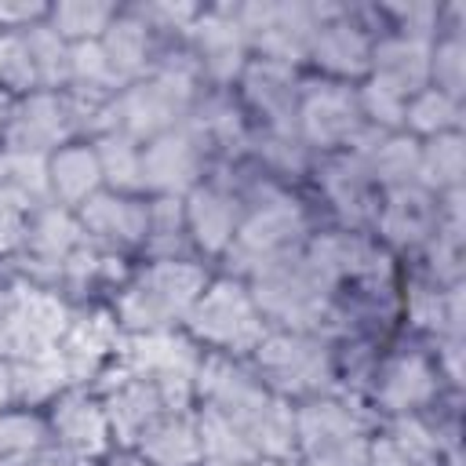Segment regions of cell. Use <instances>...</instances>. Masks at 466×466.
Returning <instances> with one entry per match:
<instances>
[{
    "label": "cell",
    "mask_w": 466,
    "mask_h": 466,
    "mask_svg": "<svg viewBox=\"0 0 466 466\" xmlns=\"http://www.w3.org/2000/svg\"><path fill=\"white\" fill-rule=\"evenodd\" d=\"M11 98H7V91L0 87V131H7V124H11Z\"/></svg>",
    "instance_id": "41"
},
{
    "label": "cell",
    "mask_w": 466,
    "mask_h": 466,
    "mask_svg": "<svg viewBox=\"0 0 466 466\" xmlns=\"http://www.w3.org/2000/svg\"><path fill=\"white\" fill-rule=\"evenodd\" d=\"M295 233H299V211H295L288 200L266 204V208L255 211L244 226H237V240H240V248H244L248 255H255L258 262L280 258Z\"/></svg>",
    "instance_id": "14"
},
{
    "label": "cell",
    "mask_w": 466,
    "mask_h": 466,
    "mask_svg": "<svg viewBox=\"0 0 466 466\" xmlns=\"http://www.w3.org/2000/svg\"><path fill=\"white\" fill-rule=\"evenodd\" d=\"M33 466H98V462L87 459V455H76V451H66V448L47 444V448L33 459Z\"/></svg>",
    "instance_id": "36"
},
{
    "label": "cell",
    "mask_w": 466,
    "mask_h": 466,
    "mask_svg": "<svg viewBox=\"0 0 466 466\" xmlns=\"http://www.w3.org/2000/svg\"><path fill=\"white\" fill-rule=\"evenodd\" d=\"M7 466H33V462H7Z\"/></svg>",
    "instance_id": "43"
},
{
    "label": "cell",
    "mask_w": 466,
    "mask_h": 466,
    "mask_svg": "<svg viewBox=\"0 0 466 466\" xmlns=\"http://www.w3.org/2000/svg\"><path fill=\"white\" fill-rule=\"evenodd\" d=\"M189 328L200 342H211L229 353L255 350L262 342V313L255 299L233 280L204 284L200 299L189 309Z\"/></svg>",
    "instance_id": "2"
},
{
    "label": "cell",
    "mask_w": 466,
    "mask_h": 466,
    "mask_svg": "<svg viewBox=\"0 0 466 466\" xmlns=\"http://www.w3.org/2000/svg\"><path fill=\"white\" fill-rule=\"evenodd\" d=\"M102 408H106L113 441H120V444H135L146 433L149 422H157L164 411H175L171 400L164 397V390L157 382L142 379V375L138 379H127L124 386H116L102 400Z\"/></svg>",
    "instance_id": "5"
},
{
    "label": "cell",
    "mask_w": 466,
    "mask_h": 466,
    "mask_svg": "<svg viewBox=\"0 0 466 466\" xmlns=\"http://www.w3.org/2000/svg\"><path fill=\"white\" fill-rule=\"evenodd\" d=\"M404 124L419 135H430V138L455 131L459 127V102L437 87H422L419 95H411L404 102Z\"/></svg>",
    "instance_id": "24"
},
{
    "label": "cell",
    "mask_w": 466,
    "mask_h": 466,
    "mask_svg": "<svg viewBox=\"0 0 466 466\" xmlns=\"http://www.w3.org/2000/svg\"><path fill=\"white\" fill-rule=\"evenodd\" d=\"M309 51L324 69H331L339 76L368 69V55H371L364 36L353 25H317V33L309 40Z\"/></svg>",
    "instance_id": "18"
},
{
    "label": "cell",
    "mask_w": 466,
    "mask_h": 466,
    "mask_svg": "<svg viewBox=\"0 0 466 466\" xmlns=\"http://www.w3.org/2000/svg\"><path fill=\"white\" fill-rule=\"evenodd\" d=\"M433 371H430V364L422 360V357H397V360H390L386 364V371H382V382H379V400L390 408V411H397V415H408L411 408H419V404H426L430 397H433Z\"/></svg>",
    "instance_id": "15"
},
{
    "label": "cell",
    "mask_w": 466,
    "mask_h": 466,
    "mask_svg": "<svg viewBox=\"0 0 466 466\" xmlns=\"http://www.w3.org/2000/svg\"><path fill=\"white\" fill-rule=\"evenodd\" d=\"M306 466H368V441L364 433H350V437H335V441H320L302 448Z\"/></svg>",
    "instance_id": "30"
},
{
    "label": "cell",
    "mask_w": 466,
    "mask_h": 466,
    "mask_svg": "<svg viewBox=\"0 0 466 466\" xmlns=\"http://www.w3.org/2000/svg\"><path fill=\"white\" fill-rule=\"evenodd\" d=\"M102 186L95 146H62L47 157V189L62 204H87Z\"/></svg>",
    "instance_id": "10"
},
{
    "label": "cell",
    "mask_w": 466,
    "mask_h": 466,
    "mask_svg": "<svg viewBox=\"0 0 466 466\" xmlns=\"http://www.w3.org/2000/svg\"><path fill=\"white\" fill-rule=\"evenodd\" d=\"M360 124V102L342 87H320L302 106V127L313 142L335 146L346 142Z\"/></svg>",
    "instance_id": "13"
},
{
    "label": "cell",
    "mask_w": 466,
    "mask_h": 466,
    "mask_svg": "<svg viewBox=\"0 0 466 466\" xmlns=\"http://www.w3.org/2000/svg\"><path fill=\"white\" fill-rule=\"evenodd\" d=\"M29 233H33V244H36L40 251H47V255L66 251V244L73 240V226H69V218H66L62 211H47V215H40L36 226H33Z\"/></svg>",
    "instance_id": "34"
},
{
    "label": "cell",
    "mask_w": 466,
    "mask_h": 466,
    "mask_svg": "<svg viewBox=\"0 0 466 466\" xmlns=\"http://www.w3.org/2000/svg\"><path fill=\"white\" fill-rule=\"evenodd\" d=\"M84 226L102 233V237H120V240H138L146 237L149 226V208L116 193H95L84 204Z\"/></svg>",
    "instance_id": "17"
},
{
    "label": "cell",
    "mask_w": 466,
    "mask_h": 466,
    "mask_svg": "<svg viewBox=\"0 0 466 466\" xmlns=\"http://www.w3.org/2000/svg\"><path fill=\"white\" fill-rule=\"evenodd\" d=\"M371 175L393 186H411L419 178V146L411 138H386L371 157Z\"/></svg>",
    "instance_id": "27"
},
{
    "label": "cell",
    "mask_w": 466,
    "mask_h": 466,
    "mask_svg": "<svg viewBox=\"0 0 466 466\" xmlns=\"http://www.w3.org/2000/svg\"><path fill=\"white\" fill-rule=\"evenodd\" d=\"M15 237H18V208L7 197H0V248L11 244Z\"/></svg>",
    "instance_id": "37"
},
{
    "label": "cell",
    "mask_w": 466,
    "mask_h": 466,
    "mask_svg": "<svg viewBox=\"0 0 466 466\" xmlns=\"http://www.w3.org/2000/svg\"><path fill=\"white\" fill-rule=\"evenodd\" d=\"M36 69L25 47V36H0V87H33Z\"/></svg>",
    "instance_id": "31"
},
{
    "label": "cell",
    "mask_w": 466,
    "mask_h": 466,
    "mask_svg": "<svg viewBox=\"0 0 466 466\" xmlns=\"http://www.w3.org/2000/svg\"><path fill=\"white\" fill-rule=\"evenodd\" d=\"M255 350L262 382H273L277 390L309 393L324 379V350L306 335H273L262 339Z\"/></svg>",
    "instance_id": "4"
},
{
    "label": "cell",
    "mask_w": 466,
    "mask_h": 466,
    "mask_svg": "<svg viewBox=\"0 0 466 466\" xmlns=\"http://www.w3.org/2000/svg\"><path fill=\"white\" fill-rule=\"evenodd\" d=\"M51 444L47 422L33 411H0V466L33 462Z\"/></svg>",
    "instance_id": "20"
},
{
    "label": "cell",
    "mask_w": 466,
    "mask_h": 466,
    "mask_svg": "<svg viewBox=\"0 0 466 466\" xmlns=\"http://www.w3.org/2000/svg\"><path fill=\"white\" fill-rule=\"evenodd\" d=\"M368 66L375 69L371 80L382 84V87H390L404 102L430 84V47H426L422 36H393V40H382L371 51Z\"/></svg>",
    "instance_id": "6"
},
{
    "label": "cell",
    "mask_w": 466,
    "mask_h": 466,
    "mask_svg": "<svg viewBox=\"0 0 466 466\" xmlns=\"http://www.w3.org/2000/svg\"><path fill=\"white\" fill-rule=\"evenodd\" d=\"M182 211H186V229L204 251H222L237 237V200L215 186L193 189Z\"/></svg>",
    "instance_id": "11"
},
{
    "label": "cell",
    "mask_w": 466,
    "mask_h": 466,
    "mask_svg": "<svg viewBox=\"0 0 466 466\" xmlns=\"http://www.w3.org/2000/svg\"><path fill=\"white\" fill-rule=\"evenodd\" d=\"M462 138L459 131L433 135L426 146H419V178L437 189H459L462 182Z\"/></svg>",
    "instance_id": "22"
},
{
    "label": "cell",
    "mask_w": 466,
    "mask_h": 466,
    "mask_svg": "<svg viewBox=\"0 0 466 466\" xmlns=\"http://www.w3.org/2000/svg\"><path fill=\"white\" fill-rule=\"evenodd\" d=\"M138 455L149 466H200V433L197 419L186 411H164L135 441Z\"/></svg>",
    "instance_id": "8"
},
{
    "label": "cell",
    "mask_w": 466,
    "mask_h": 466,
    "mask_svg": "<svg viewBox=\"0 0 466 466\" xmlns=\"http://www.w3.org/2000/svg\"><path fill=\"white\" fill-rule=\"evenodd\" d=\"M7 146L15 153H40L66 138V106L51 95H33L7 124Z\"/></svg>",
    "instance_id": "9"
},
{
    "label": "cell",
    "mask_w": 466,
    "mask_h": 466,
    "mask_svg": "<svg viewBox=\"0 0 466 466\" xmlns=\"http://www.w3.org/2000/svg\"><path fill=\"white\" fill-rule=\"evenodd\" d=\"M251 466H299V462H291V459H258Z\"/></svg>",
    "instance_id": "42"
},
{
    "label": "cell",
    "mask_w": 466,
    "mask_h": 466,
    "mask_svg": "<svg viewBox=\"0 0 466 466\" xmlns=\"http://www.w3.org/2000/svg\"><path fill=\"white\" fill-rule=\"evenodd\" d=\"M98 167H102V182H113V189H138V164H142V149L131 142V135H106L95 146Z\"/></svg>",
    "instance_id": "26"
},
{
    "label": "cell",
    "mask_w": 466,
    "mask_h": 466,
    "mask_svg": "<svg viewBox=\"0 0 466 466\" xmlns=\"http://www.w3.org/2000/svg\"><path fill=\"white\" fill-rule=\"evenodd\" d=\"M15 400V386H11V364L0 360V411Z\"/></svg>",
    "instance_id": "39"
},
{
    "label": "cell",
    "mask_w": 466,
    "mask_h": 466,
    "mask_svg": "<svg viewBox=\"0 0 466 466\" xmlns=\"http://www.w3.org/2000/svg\"><path fill=\"white\" fill-rule=\"evenodd\" d=\"M44 15V7H25V4H0V29L4 25H18V22H29Z\"/></svg>",
    "instance_id": "38"
},
{
    "label": "cell",
    "mask_w": 466,
    "mask_h": 466,
    "mask_svg": "<svg viewBox=\"0 0 466 466\" xmlns=\"http://www.w3.org/2000/svg\"><path fill=\"white\" fill-rule=\"evenodd\" d=\"M200 51H204V62L218 76H229L237 69V62H240V25L204 22L200 25Z\"/></svg>",
    "instance_id": "29"
},
{
    "label": "cell",
    "mask_w": 466,
    "mask_h": 466,
    "mask_svg": "<svg viewBox=\"0 0 466 466\" xmlns=\"http://www.w3.org/2000/svg\"><path fill=\"white\" fill-rule=\"evenodd\" d=\"M106 466H149L138 451H116V455H109V462Z\"/></svg>",
    "instance_id": "40"
},
{
    "label": "cell",
    "mask_w": 466,
    "mask_h": 466,
    "mask_svg": "<svg viewBox=\"0 0 466 466\" xmlns=\"http://www.w3.org/2000/svg\"><path fill=\"white\" fill-rule=\"evenodd\" d=\"M357 102H360V113H368L371 120H379L386 127L390 124H404V98L393 95L390 87L375 84V80H368V87H364V95Z\"/></svg>",
    "instance_id": "33"
},
{
    "label": "cell",
    "mask_w": 466,
    "mask_h": 466,
    "mask_svg": "<svg viewBox=\"0 0 466 466\" xmlns=\"http://www.w3.org/2000/svg\"><path fill=\"white\" fill-rule=\"evenodd\" d=\"M430 218H433V208H430V197L419 189V186H397L390 193V204H386V233L397 237V240H415L430 229Z\"/></svg>",
    "instance_id": "23"
},
{
    "label": "cell",
    "mask_w": 466,
    "mask_h": 466,
    "mask_svg": "<svg viewBox=\"0 0 466 466\" xmlns=\"http://www.w3.org/2000/svg\"><path fill=\"white\" fill-rule=\"evenodd\" d=\"M466 47L459 36H444L437 40V47H430V80L437 91H444L448 98L459 102L462 95V80H466Z\"/></svg>",
    "instance_id": "28"
},
{
    "label": "cell",
    "mask_w": 466,
    "mask_h": 466,
    "mask_svg": "<svg viewBox=\"0 0 466 466\" xmlns=\"http://www.w3.org/2000/svg\"><path fill=\"white\" fill-rule=\"evenodd\" d=\"M69 76L76 80H87V84H102V80H113V69L102 55V44L91 40V44H73L69 47Z\"/></svg>",
    "instance_id": "32"
},
{
    "label": "cell",
    "mask_w": 466,
    "mask_h": 466,
    "mask_svg": "<svg viewBox=\"0 0 466 466\" xmlns=\"http://www.w3.org/2000/svg\"><path fill=\"white\" fill-rule=\"evenodd\" d=\"M47 18H51L47 25L58 33V40H66V44H91V40H98L109 29V22L116 18V7L98 4V0H66L58 7H51Z\"/></svg>",
    "instance_id": "19"
},
{
    "label": "cell",
    "mask_w": 466,
    "mask_h": 466,
    "mask_svg": "<svg viewBox=\"0 0 466 466\" xmlns=\"http://www.w3.org/2000/svg\"><path fill=\"white\" fill-rule=\"evenodd\" d=\"M182 98H186V84H178L171 76H160V80H149V84L135 87L124 98L127 127L135 135H149V138L171 131V120L182 109Z\"/></svg>",
    "instance_id": "12"
},
{
    "label": "cell",
    "mask_w": 466,
    "mask_h": 466,
    "mask_svg": "<svg viewBox=\"0 0 466 466\" xmlns=\"http://www.w3.org/2000/svg\"><path fill=\"white\" fill-rule=\"evenodd\" d=\"M197 175V146L182 131H164L142 146V164H138V182L153 193H178L193 182Z\"/></svg>",
    "instance_id": "7"
},
{
    "label": "cell",
    "mask_w": 466,
    "mask_h": 466,
    "mask_svg": "<svg viewBox=\"0 0 466 466\" xmlns=\"http://www.w3.org/2000/svg\"><path fill=\"white\" fill-rule=\"evenodd\" d=\"M193 419H197V433H200V462H222V466L258 462L248 433L233 419H226L211 408H200V415H193Z\"/></svg>",
    "instance_id": "16"
},
{
    "label": "cell",
    "mask_w": 466,
    "mask_h": 466,
    "mask_svg": "<svg viewBox=\"0 0 466 466\" xmlns=\"http://www.w3.org/2000/svg\"><path fill=\"white\" fill-rule=\"evenodd\" d=\"M204 291V273L189 262L164 258L149 266L120 299V320L135 331H164L178 317H189Z\"/></svg>",
    "instance_id": "1"
},
{
    "label": "cell",
    "mask_w": 466,
    "mask_h": 466,
    "mask_svg": "<svg viewBox=\"0 0 466 466\" xmlns=\"http://www.w3.org/2000/svg\"><path fill=\"white\" fill-rule=\"evenodd\" d=\"M368 466H422L415 462L400 444H393L390 437H379L375 444H368Z\"/></svg>",
    "instance_id": "35"
},
{
    "label": "cell",
    "mask_w": 466,
    "mask_h": 466,
    "mask_svg": "<svg viewBox=\"0 0 466 466\" xmlns=\"http://www.w3.org/2000/svg\"><path fill=\"white\" fill-rule=\"evenodd\" d=\"M66 382V364L51 353H36V357H22L18 364H11V386H15V400L36 404V400H55L58 390Z\"/></svg>",
    "instance_id": "21"
},
{
    "label": "cell",
    "mask_w": 466,
    "mask_h": 466,
    "mask_svg": "<svg viewBox=\"0 0 466 466\" xmlns=\"http://www.w3.org/2000/svg\"><path fill=\"white\" fill-rule=\"evenodd\" d=\"M200 466H222V462H200Z\"/></svg>",
    "instance_id": "44"
},
{
    "label": "cell",
    "mask_w": 466,
    "mask_h": 466,
    "mask_svg": "<svg viewBox=\"0 0 466 466\" xmlns=\"http://www.w3.org/2000/svg\"><path fill=\"white\" fill-rule=\"evenodd\" d=\"M44 422H47V433H51L55 448H66V451H76V455H87V459L102 455L113 441L106 408L95 397H84V393L55 397L51 415Z\"/></svg>",
    "instance_id": "3"
},
{
    "label": "cell",
    "mask_w": 466,
    "mask_h": 466,
    "mask_svg": "<svg viewBox=\"0 0 466 466\" xmlns=\"http://www.w3.org/2000/svg\"><path fill=\"white\" fill-rule=\"evenodd\" d=\"M98 44H102V55H106L113 76L116 73L127 76V73H135L146 62V29L135 18H120L116 15L109 22V29L98 36Z\"/></svg>",
    "instance_id": "25"
}]
</instances>
